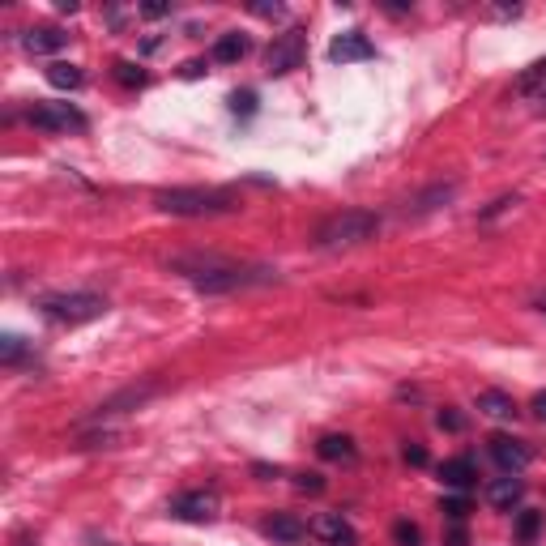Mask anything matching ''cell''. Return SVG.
<instances>
[{
	"label": "cell",
	"mask_w": 546,
	"mask_h": 546,
	"mask_svg": "<svg viewBox=\"0 0 546 546\" xmlns=\"http://www.w3.org/2000/svg\"><path fill=\"white\" fill-rule=\"evenodd\" d=\"M171 269L188 278L197 291L205 295H222V291H244V286L256 282H278V269H265V265H235V261H222V256H175Z\"/></svg>",
	"instance_id": "6da1fadb"
},
{
	"label": "cell",
	"mask_w": 546,
	"mask_h": 546,
	"mask_svg": "<svg viewBox=\"0 0 546 546\" xmlns=\"http://www.w3.org/2000/svg\"><path fill=\"white\" fill-rule=\"evenodd\" d=\"M154 205L175 218H218L235 210V197L218 188H167V192H154Z\"/></svg>",
	"instance_id": "7a4b0ae2"
},
{
	"label": "cell",
	"mask_w": 546,
	"mask_h": 546,
	"mask_svg": "<svg viewBox=\"0 0 546 546\" xmlns=\"http://www.w3.org/2000/svg\"><path fill=\"white\" fill-rule=\"evenodd\" d=\"M376 231H380V218L372 210H342V214H333V218L320 222L316 244L329 248V252L359 248V244H367V239H376Z\"/></svg>",
	"instance_id": "3957f363"
},
{
	"label": "cell",
	"mask_w": 546,
	"mask_h": 546,
	"mask_svg": "<svg viewBox=\"0 0 546 546\" xmlns=\"http://www.w3.org/2000/svg\"><path fill=\"white\" fill-rule=\"evenodd\" d=\"M39 308L56 325H86V320H99L107 312V299L94 291H69V295H43Z\"/></svg>",
	"instance_id": "277c9868"
},
{
	"label": "cell",
	"mask_w": 546,
	"mask_h": 546,
	"mask_svg": "<svg viewBox=\"0 0 546 546\" xmlns=\"http://www.w3.org/2000/svg\"><path fill=\"white\" fill-rule=\"evenodd\" d=\"M303 56H308V35H303L299 26H291V30H282V35L269 43V52H265V69H269L273 77H282V73L299 69Z\"/></svg>",
	"instance_id": "5b68a950"
},
{
	"label": "cell",
	"mask_w": 546,
	"mask_h": 546,
	"mask_svg": "<svg viewBox=\"0 0 546 546\" xmlns=\"http://www.w3.org/2000/svg\"><path fill=\"white\" fill-rule=\"evenodd\" d=\"M30 124L43 128V133H86V128H90V120L73 103H39V107H30Z\"/></svg>",
	"instance_id": "8992f818"
},
{
	"label": "cell",
	"mask_w": 546,
	"mask_h": 546,
	"mask_svg": "<svg viewBox=\"0 0 546 546\" xmlns=\"http://www.w3.org/2000/svg\"><path fill=\"white\" fill-rule=\"evenodd\" d=\"M218 508H222V500H218V491H184L180 500L171 504V517L175 521H188V525H210L214 517H218Z\"/></svg>",
	"instance_id": "52a82bcc"
},
{
	"label": "cell",
	"mask_w": 546,
	"mask_h": 546,
	"mask_svg": "<svg viewBox=\"0 0 546 546\" xmlns=\"http://www.w3.org/2000/svg\"><path fill=\"white\" fill-rule=\"evenodd\" d=\"M308 534L320 538V542H329V546H355L359 542L355 525H350L342 512H320V517L308 525Z\"/></svg>",
	"instance_id": "ba28073f"
},
{
	"label": "cell",
	"mask_w": 546,
	"mask_h": 546,
	"mask_svg": "<svg viewBox=\"0 0 546 546\" xmlns=\"http://www.w3.org/2000/svg\"><path fill=\"white\" fill-rule=\"evenodd\" d=\"M491 457L495 465H500L504 474H521L529 461H534V453H529V444L517 440V436H491Z\"/></svg>",
	"instance_id": "9c48e42d"
},
{
	"label": "cell",
	"mask_w": 546,
	"mask_h": 546,
	"mask_svg": "<svg viewBox=\"0 0 546 546\" xmlns=\"http://www.w3.org/2000/svg\"><path fill=\"white\" fill-rule=\"evenodd\" d=\"M376 56V47L372 39L363 35V30H346V35H337L329 43V60L333 64H359V60H372Z\"/></svg>",
	"instance_id": "30bf717a"
},
{
	"label": "cell",
	"mask_w": 546,
	"mask_h": 546,
	"mask_svg": "<svg viewBox=\"0 0 546 546\" xmlns=\"http://www.w3.org/2000/svg\"><path fill=\"white\" fill-rule=\"evenodd\" d=\"M261 534L273 538V542H286V546H295L308 538V525H303L299 517H291V512H273V517L261 521Z\"/></svg>",
	"instance_id": "8fae6325"
},
{
	"label": "cell",
	"mask_w": 546,
	"mask_h": 546,
	"mask_svg": "<svg viewBox=\"0 0 546 546\" xmlns=\"http://www.w3.org/2000/svg\"><path fill=\"white\" fill-rule=\"evenodd\" d=\"M512 94L525 99V103H534V107H546V60L529 64L517 82H512Z\"/></svg>",
	"instance_id": "7c38bea8"
},
{
	"label": "cell",
	"mask_w": 546,
	"mask_h": 546,
	"mask_svg": "<svg viewBox=\"0 0 546 546\" xmlns=\"http://www.w3.org/2000/svg\"><path fill=\"white\" fill-rule=\"evenodd\" d=\"M521 500H525V483L517 474H504V478H495V483L487 487V504L500 508V512H512Z\"/></svg>",
	"instance_id": "4fadbf2b"
},
{
	"label": "cell",
	"mask_w": 546,
	"mask_h": 546,
	"mask_svg": "<svg viewBox=\"0 0 546 546\" xmlns=\"http://www.w3.org/2000/svg\"><path fill=\"white\" fill-rule=\"evenodd\" d=\"M474 478H478V470H474L470 457H448V461L440 465V483L453 487V491H470Z\"/></svg>",
	"instance_id": "5bb4252c"
},
{
	"label": "cell",
	"mask_w": 546,
	"mask_h": 546,
	"mask_svg": "<svg viewBox=\"0 0 546 546\" xmlns=\"http://www.w3.org/2000/svg\"><path fill=\"white\" fill-rule=\"evenodd\" d=\"M69 43V35L56 26H35V30H26L22 35V47L26 52H35V56H47V52H60V47Z\"/></svg>",
	"instance_id": "9a60e30c"
},
{
	"label": "cell",
	"mask_w": 546,
	"mask_h": 546,
	"mask_svg": "<svg viewBox=\"0 0 546 546\" xmlns=\"http://www.w3.org/2000/svg\"><path fill=\"white\" fill-rule=\"evenodd\" d=\"M248 35H239V30H227L218 43H214V60L218 64H235V60H244L248 56Z\"/></svg>",
	"instance_id": "2e32d148"
},
{
	"label": "cell",
	"mask_w": 546,
	"mask_h": 546,
	"mask_svg": "<svg viewBox=\"0 0 546 546\" xmlns=\"http://www.w3.org/2000/svg\"><path fill=\"white\" fill-rule=\"evenodd\" d=\"M47 86H56V90H77L82 86V69L69 60H52L47 64Z\"/></svg>",
	"instance_id": "e0dca14e"
},
{
	"label": "cell",
	"mask_w": 546,
	"mask_h": 546,
	"mask_svg": "<svg viewBox=\"0 0 546 546\" xmlns=\"http://www.w3.org/2000/svg\"><path fill=\"white\" fill-rule=\"evenodd\" d=\"M478 410L491 414V419H512V414H517V406H512V397H508V393H500V389L478 393Z\"/></svg>",
	"instance_id": "ac0fdd59"
},
{
	"label": "cell",
	"mask_w": 546,
	"mask_h": 546,
	"mask_svg": "<svg viewBox=\"0 0 546 546\" xmlns=\"http://www.w3.org/2000/svg\"><path fill=\"white\" fill-rule=\"evenodd\" d=\"M316 453L325 461H355V440L350 436H320Z\"/></svg>",
	"instance_id": "d6986e66"
},
{
	"label": "cell",
	"mask_w": 546,
	"mask_h": 546,
	"mask_svg": "<svg viewBox=\"0 0 546 546\" xmlns=\"http://www.w3.org/2000/svg\"><path fill=\"white\" fill-rule=\"evenodd\" d=\"M538 534H542V512L521 508V512H517V542H521V546H534Z\"/></svg>",
	"instance_id": "ffe728a7"
},
{
	"label": "cell",
	"mask_w": 546,
	"mask_h": 546,
	"mask_svg": "<svg viewBox=\"0 0 546 546\" xmlns=\"http://www.w3.org/2000/svg\"><path fill=\"white\" fill-rule=\"evenodd\" d=\"M116 82L120 86H146V73H141V64H133V60H116Z\"/></svg>",
	"instance_id": "44dd1931"
},
{
	"label": "cell",
	"mask_w": 546,
	"mask_h": 546,
	"mask_svg": "<svg viewBox=\"0 0 546 546\" xmlns=\"http://www.w3.org/2000/svg\"><path fill=\"white\" fill-rule=\"evenodd\" d=\"M22 355H26V342H22L18 333H5V337H0V359H5L9 367L22 363Z\"/></svg>",
	"instance_id": "7402d4cb"
},
{
	"label": "cell",
	"mask_w": 546,
	"mask_h": 546,
	"mask_svg": "<svg viewBox=\"0 0 546 546\" xmlns=\"http://www.w3.org/2000/svg\"><path fill=\"white\" fill-rule=\"evenodd\" d=\"M453 192H457V184H440V188H431L427 197H419V214L436 210V205H440V201H448V197H453Z\"/></svg>",
	"instance_id": "603a6c76"
},
{
	"label": "cell",
	"mask_w": 546,
	"mask_h": 546,
	"mask_svg": "<svg viewBox=\"0 0 546 546\" xmlns=\"http://www.w3.org/2000/svg\"><path fill=\"white\" fill-rule=\"evenodd\" d=\"M393 538H397V546H419V542H423L419 525H410V521H397V525H393Z\"/></svg>",
	"instance_id": "cb8c5ba5"
},
{
	"label": "cell",
	"mask_w": 546,
	"mask_h": 546,
	"mask_svg": "<svg viewBox=\"0 0 546 546\" xmlns=\"http://www.w3.org/2000/svg\"><path fill=\"white\" fill-rule=\"evenodd\" d=\"M444 512H448L453 521H465V517H470V500H465V491L448 495V500H444Z\"/></svg>",
	"instance_id": "d4e9b609"
},
{
	"label": "cell",
	"mask_w": 546,
	"mask_h": 546,
	"mask_svg": "<svg viewBox=\"0 0 546 546\" xmlns=\"http://www.w3.org/2000/svg\"><path fill=\"white\" fill-rule=\"evenodd\" d=\"M295 487L308 491V495H320V491H325V478H320V474H295Z\"/></svg>",
	"instance_id": "484cf974"
},
{
	"label": "cell",
	"mask_w": 546,
	"mask_h": 546,
	"mask_svg": "<svg viewBox=\"0 0 546 546\" xmlns=\"http://www.w3.org/2000/svg\"><path fill=\"white\" fill-rule=\"evenodd\" d=\"M440 431H465V419H461V414L457 410H440Z\"/></svg>",
	"instance_id": "4316f807"
},
{
	"label": "cell",
	"mask_w": 546,
	"mask_h": 546,
	"mask_svg": "<svg viewBox=\"0 0 546 546\" xmlns=\"http://www.w3.org/2000/svg\"><path fill=\"white\" fill-rule=\"evenodd\" d=\"M171 5H158V0H150V5H141V18H167Z\"/></svg>",
	"instance_id": "83f0119b"
},
{
	"label": "cell",
	"mask_w": 546,
	"mask_h": 546,
	"mask_svg": "<svg viewBox=\"0 0 546 546\" xmlns=\"http://www.w3.org/2000/svg\"><path fill=\"white\" fill-rule=\"evenodd\" d=\"M256 18H282V5H252Z\"/></svg>",
	"instance_id": "f1b7e54d"
},
{
	"label": "cell",
	"mask_w": 546,
	"mask_h": 546,
	"mask_svg": "<svg viewBox=\"0 0 546 546\" xmlns=\"http://www.w3.org/2000/svg\"><path fill=\"white\" fill-rule=\"evenodd\" d=\"M406 461H410V465H427V453H423L419 444H414V448L406 444Z\"/></svg>",
	"instance_id": "f546056e"
},
{
	"label": "cell",
	"mask_w": 546,
	"mask_h": 546,
	"mask_svg": "<svg viewBox=\"0 0 546 546\" xmlns=\"http://www.w3.org/2000/svg\"><path fill=\"white\" fill-rule=\"evenodd\" d=\"M529 410H534L538 419L546 423V393H534V401H529Z\"/></svg>",
	"instance_id": "4dcf8cb0"
},
{
	"label": "cell",
	"mask_w": 546,
	"mask_h": 546,
	"mask_svg": "<svg viewBox=\"0 0 546 546\" xmlns=\"http://www.w3.org/2000/svg\"><path fill=\"white\" fill-rule=\"evenodd\" d=\"M201 73H205L201 60H188V64H184V77H201Z\"/></svg>",
	"instance_id": "1f68e13d"
},
{
	"label": "cell",
	"mask_w": 546,
	"mask_h": 546,
	"mask_svg": "<svg viewBox=\"0 0 546 546\" xmlns=\"http://www.w3.org/2000/svg\"><path fill=\"white\" fill-rule=\"evenodd\" d=\"M538 308H546V295H542V299H538Z\"/></svg>",
	"instance_id": "d6a6232c"
},
{
	"label": "cell",
	"mask_w": 546,
	"mask_h": 546,
	"mask_svg": "<svg viewBox=\"0 0 546 546\" xmlns=\"http://www.w3.org/2000/svg\"><path fill=\"white\" fill-rule=\"evenodd\" d=\"M542 312H546V308H542Z\"/></svg>",
	"instance_id": "836d02e7"
}]
</instances>
